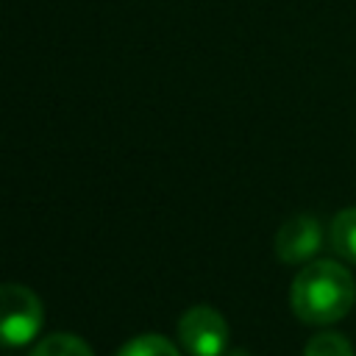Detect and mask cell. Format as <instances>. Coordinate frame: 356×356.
I'll list each match as a JSON object with an SVG mask.
<instances>
[{
    "label": "cell",
    "mask_w": 356,
    "mask_h": 356,
    "mask_svg": "<svg viewBox=\"0 0 356 356\" xmlns=\"http://www.w3.org/2000/svg\"><path fill=\"white\" fill-rule=\"evenodd\" d=\"M356 303V281L350 270L334 259L303 264L289 286V306L306 325H328L342 320Z\"/></svg>",
    "instance_id": "obj_1"
},
{
    "label": "cell",
    "mask_w": 356,
    "mask_h": 356,
    "mask_svg": "<svg viewBox=\"0 0 356 356\" xmlns=\"http://www.w3.org/2000/svg\"><path fill=\"white\" fill-rule=\"evenodd\" d=\"M44 323V306L31 286L0 284V348H19L36 339Z\"/></svg>",
    "instance_id": "obj_2"
},
{
    "label": "cell",
    "mask_w": 356,
    "mask_h": 356,
    "mask_svg": "<svg viewBox=\"0 0 356 356\" xmlns=\"http://www.w3.org/2000/svg\"><path fill=\"white\" fill-rule=\"evenodd\" d=\"M178 342L189 356H222L228 348V323L211 306H192L178 320Z\"/></svg>",
    "instance_id": "obj_3"
},
{
    "label": "cell",
    "mask_w": 356,
    "mask_h": 356,
    "mask_svg": "<svg viewBox=\"0 0 356 356\" xmlns=\"http://www.w3.org/2000/svg\"><path fill=\"white\" fill-rule=\"evenodd\" d=\"M323 245V228L312 214L289 217L275 234V256L284 264H309L314 261Z\"/></svg>",
    "instance_id": "obj_4"
},
{
    "label": "cell",
    "mask_w": 356,
    "mask_h": 356,
    "mask_svg": "<svg viewBox=\"0 0 356 356\" xmlns=\"http://www.w3.org/2000/svg\"><path fill=\"white\" fill-rule=\"evenodd\" d=\"M328 245L339 259L356 264V206L334 214L328 222Z\"/></svg>",
    "instance_id": "obj_5"
},
{
    "label": "cell",
    "mask_w": 356,
    "mask_h": 356,
    "mask_svg": "<svg viewBox=\"0 0 356 356\" xmlns=\"http://www.w3.org/2000/svg\"><path fill=\"white\" fill-rule=\"evenodd\" d=\"M28 356H95V353L81 337L56 331V334H47L44 339H39Z\"/></svg>",
    "instance_id": "obj_6"
},
{
    "label": "cell",
    "mask_w": 356,
    "mask_h": 356,
    "mask_svg": "<svg viewBox=\"0 0 356 356\" xmlns=\"http://www.w3.org/2000/svg\"><path fill=\"white\" fill-rule=\"evenodd\" d=\"M117 356H181V350L161 334H139L128 339Z\"/></svg>",
    "instance_id": "obj_7"
},
{
    "label": "cell",
    "mask_w": 356,
    "mask_h": 356,
    "mask_svg": "<svg viewBox=\"0 0 356 356\" xmlns=\"http://www.w3.org/2000/svg\"><path fill=\"white\" fill-rule=\"evenodd\" d=\"M303 356H356V353H353L348 337H342L337 331H320L306 342Z\"/></svg>",
    "instance_id": "obj_8"
}]
</instances>
